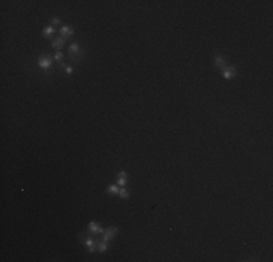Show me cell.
<instances>
[{
    "mask_svg": "<svg viewBox=\"0 0 273 262\" xmlns=\"http://www.w3.org/2000/svg\"><path fill=\"white\" fill-rule=\"evenodd\" d=\"M38 66L44 69V70H48L51 66H52V58L50 56H41V57L38 58Z\"/></svg>",
    "mask_w": 273,
    "mask_h": 262,
    "instance_id": "1",
    "label": "cell"
},
{
    "mask_svg": "<svg viewBox=\"0 0 273 262\" xmlns=\"http://www.w3.org/2000/svg\"><path fill=\"white\" fill-rule=\"evenodd\" d=\"M118 233V229L116 227H108L106 230H103V233H102V236H103V240L105 242H109V240H112V239L115 238V235Z\"/></svg>",
    "mask_w": 273,
    "mask_h": 262,
    "instance_id": "2",
    "label": "cell"
},
{
    "mask_svg": "<svg viewBox=\"0 0 273 262\" xmlns=\"http://www.w3.org/2000/svg\"><path fill=\"white\" fill-rule=\"evenodd\" d=\"M222 76L225 79H232L234 76H235V67H232V66H225L222 69Z\"/></svg>",
    "mask_w": 273,
    "mask_h": 262,
    "instance_id": "3",
    "label": "cell"
},
{
    "mask_svg": "<svg viewBox=\"0 0 273 262\" xmlns=\"http://www.w3.org/2000/svg\"><path fill=\"white\" fill-rule=\"evenodd\" d=\"M60 32H61V37H63V38H68V37H71V35L74 34V31H73V28H71V26L64 25V26H61Z\"/></svg>",
    "mask_w": 273,
    "mask_h": 262,
    "instance_id": "4",
    "label": "cell"
},
{
    "mask_svg": "<svg viewBox=\"0 0 273 262\" xmlns=\"http://www.w3.org/2000/svg\"><path fill=\"white\" fill-rule=\"evenodd\" d=\"M89 229H90L95 235H102V233H103L102 226H99V223H96V221H90V223H89Z\"/></svg>",
    "mask_w": 273,
    "mask_h": 262,
    "instance_id": "5",
    "label": "cell"
},
{
    "mask_svg": "<svg viewBox=\"0 0 273 262\" xmlns=\"http://www.w3.org/2000/svg\"><path fill=\"white\" fill-rule=\"evenodd\" d=\"M126 182H128V175H126L125 171H121L118 173V184H119V187H125Z\"/></svg>",
    "mask_w": 273,
    "mask_h": 262,
    "instance_id": "6",
    "label": "cell"
},
{
    "mask_svg": "<svg viewBox=\"0 0 273 262\" xmlns=\"http://www.w3.org/2000/svg\"><path fill=\"white\" fill-rule=\"evenodd\" d=\"M79 53H82L80 45H79V44H71V45H70V48H68L70 58H73V60H74V56H76V54H79Z\"/></svg>",
    "mask_w": 273,
    "mask_h": 262,
    "instance_id": "7",
    "label": "cell"
},
{
    "mask_svg": "<svg viewBox=\"0 0 273 262\" xmlns=\"http://www.w3.org/2000/svg\"><path fill=\"white\" fill-rule=\"evenodd\" d=\"M64 42H66V38H63V37H61V38H57L55 41L52 42V47H54L55 50H58V51H60V50L63 48Z\"/></svg>",
    "mask_w": 273,
    "mask_h": 262,
    "instance_id": "8",
    "label": "cell"
},
{
    "mask_svg": "<svg viewBox=\"0 0 273 262\" xmlns=\"http://www.w3.org/2000/svg\"><path fill=\"white\" fill-rule=\"evenodd\" d=\"M118 195L121 197L122 200H128V198H129V192H128V189L125 188V187H119V192H118Z\"/></svg>",
    "mask_w": 273,
    "mask_h": 262,
    "instance_id": "9",
    "label": "cell"
},
{
    "mask_svg": "<svg viewBox=\"0 0 273 262\" xmlns=\"http://www.w3.org/2000/svg\"><path fill=\"white\" fill-rule=\"evenodd\" d=\"M225 64H227V61H225V58L221 57V56H215V66L216 67H225Z\"/></svg>",
    "mask_w": 273,
    "mask_h": 262,
    "instance_id": "10",
    "label": "cell"
},
{
    "mask_svg": "<svg viewBox=\"0 0 273 262\" xmlns=\"http://www.w3.org/2000/svg\"><path fill=\"white\" fill-rule=\"evenodd\" d=\"M86 246H87V251H89L90 254L96 251V245H95V242H93L92 239H86Z\"/></svg>",
    "mask_w": 273,
    "mask_h": 262,
    "instance_id": "11",
    "label": "cell"
},
{
    "mask_svg": "<svg viewBox=\"0 0 273 262\" xmlns=\"http://www.w3.org/2000/svg\"><path fill=\"white\" fill-rule=\"evenodd\" d=\"M52 34H54V26H52V25H48V26L44 29L42 35H44V37H51Z\"/></svg>",
    "mask_w": 273,
    "mask_h": 262,
    "instance_id": "12",
    "label": "cell"
},
{
    "mask_svg": "<svg viewBox=\"0 0 273 262\" xmlns=\"http://www.w3.org/2000/svg\"><path fill=\"white\" fill-rule=\"evenodd\" d=\"M98 251H99L100 254H103V252H106L108 251V242H100L99 245H98Z\"/></svg>",
    "mask_w": 273,
    "mask_h": 262,
    "instance_id": "13",
    "label": "cell"
},
{
    "mask_svg": "<svg viewBox=\"0 0 273 262\" xmlns=\"http://www.w3.org/2000/svg\"><path fill=\"white\" fill-rule=\"evenodd\" d=\"M108 192H109V194H113V195H118V192H119V187H118V185H109V187H108Z\"/></svg>",
    "mask_w": 273,
    "mask_h": 262,
    "instance_id": "14",
    "label": "cell"
},
{
    "mask_svg": "<svg viewBox=\"0 0 273 262\" xmlns=\"http://www.w3.org/2000/svg\"><path fill=\"white\" fill-rule=\"evenodd\" d=\"M63 67H64V72H66L67 74H68V76H71V74H73V69H71V67H70V66H66L64 64V63H63Z\"/></svg>",
    "mask_w": 273,
    "mask_h": 262,
    "instance_id": "15",
    "label": "cell"
},
{
    "mask_svg": "<svg viewBox=\"0 0 273 262\" xmlns=\"http://www.w3.org/2000/svg\"><path fill=\"white\" fill-rule=\"evenodd\" d=\"M54 60H57L58 63H61L63 64V54L58 51V53H55V56H54Z\"/></svg>",
    "mask_w": 273,
    "mask_h": 262,
    "instance_id": "16",
    "label": "cell"
},
{
    "mask_svg": "<svg viewBox=\"0 0 273 262\" xmlns=\"http://www.w3.org/2000/svg\"><path fill=\"white\" fill-rule=\"evenodd\" d=\"M60 24V19H58V18H54V19H52V25H58Z\"/></svg>",
    "mask_w": 273,
    "mask_h": 262,
    "instance_id": "17",
    "label": "cell"
}]
</instances>
